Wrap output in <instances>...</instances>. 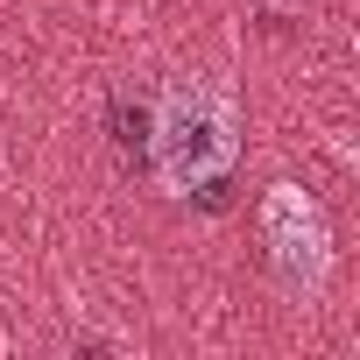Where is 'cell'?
Segmentation results:
<instances>
[{
    "label": "cell",
    "instance_id": "3",
    "mask_svg": "<svg viewBox=\"0 0 360 360\" xmlns=\"http://www.w3.org/2000/svg\"><path fill=\"white\" fill-rule=\"evenodd\" d=\"M113 127H120V134H113L120 148H141V141H148V106H134V113H127V106H113Z\"/></svg>",
    "mask_w": 360,
    "mask_h": 360
},
{
    "label": "cell",
    "instance_id": "2",
    "mask_svg": "<svg viewBox=\"0 0 360 360\" xmlns=\"http://www.w3.org/2000/svg\"><path fill=\"white\" fill-rule=\"evenodd\" d=\"M262 262L276 276L283 297L297 304H318L325 283H332V226H325V205L297 184H269L262 198Z\"/></svg>",
    "mask_w": 360,
    "mask_h": 360
},
{
    "label": "cell",
    "instance_id": "1",
    "mask_svg": "<svg viewBox=\"0 0 360 360\" xmlns=\"http://www.w3.org/2000/svg\"><path fill=\"white\" fill-rule=\"evenodd\" d=\"M148 169L176 198H219L226 169L240 155V113L233 92L212 78H169L148 106Z\"/></svg>",
    "mask_w": 360,
    "mask_h": 360
}]
</instances>
